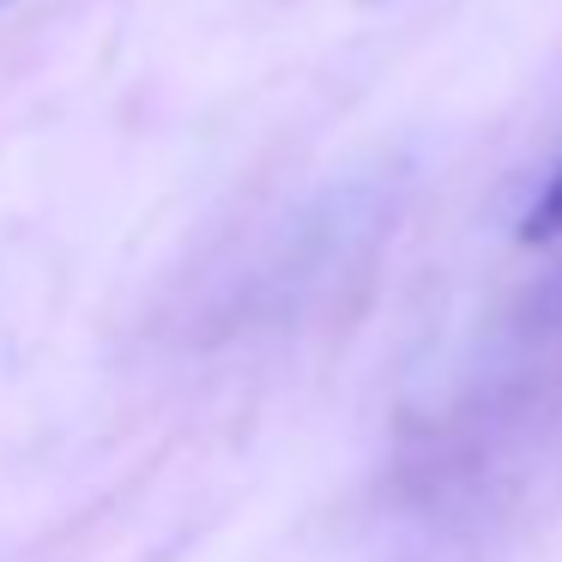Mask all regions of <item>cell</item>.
I'll list each match as a JSON object with an SVG mask.
<instances>
[{
  "mask_svg": "<svg viewBox=\"0 0 562 562\" xmlns=\"http://www.w3.org/2000/svg\"><path fill=\"white\" fill-rule=\"evenodd\" d=\"M520 243H532V248L562 243V164L550 170V182L532 194V206H526V218H520Z\"/></svg>",
  "mask_w": 562,
  "mask_h": 562,
  "instance_id": "6da1fadb",
  "label": "cell"
}]
</instances>
